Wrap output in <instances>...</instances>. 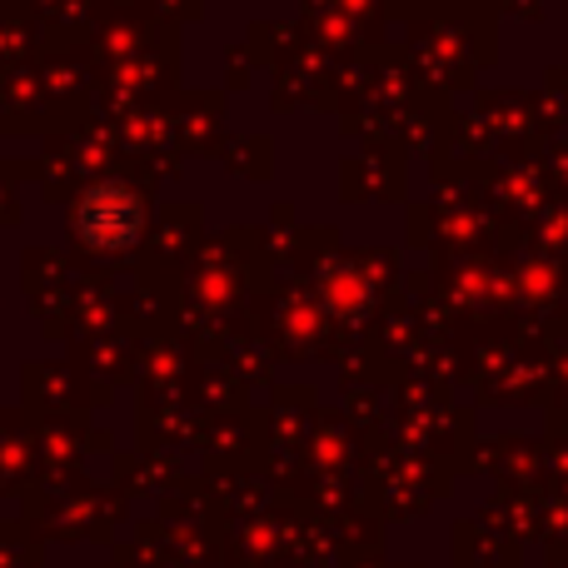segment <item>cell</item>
Masks as SVG:
<instances>
[{"label":"cell","instance_id":"1","mask_svg":"<svg viewBox=\"0 0 568 568\" xmlns=\"http://www.w3.org/2000/svg\"><path fill=\"white\" fill-rule=\"evenodd\" d=\"M135 225H140V205L125 185H95V190H85V200L75 205V230L85 245H100V250L130 245Z\"/></svg>","mask_w":568,"mask_h":568}]
</instances>
